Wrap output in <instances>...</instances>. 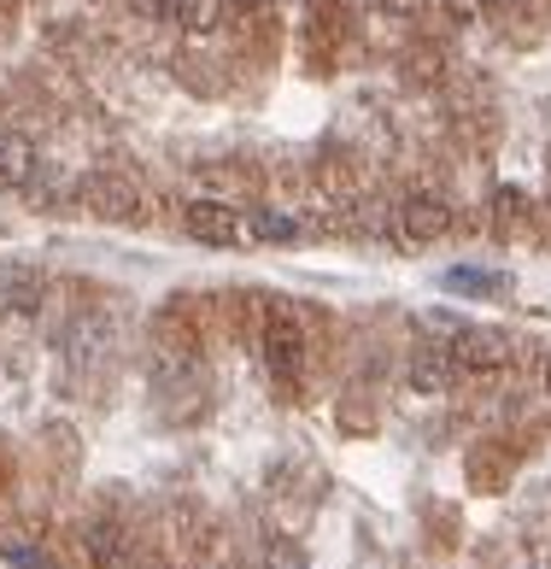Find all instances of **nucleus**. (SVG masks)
<instances>
[{
    "instance_id": "f257e3e1",
    "label": "nucleus",
    "mask_w": 551,
    "mask_h": 569,
    "mask_svg": "<svg viewBox=\"0 0 551 569\" xmlns=\"http://www.w3.org/2000/svg\"><path fill=\"white\" fill-rule=\"evenodd\" d=\"M259 347H264V370L276 388L300 393L305 376H311V329L293 306H264V329H259Z\"/></svg>"
},
{
    "instance_id": "f03ea898",
    "label": "nucleus",
    "mask_w": 551,
    "mask_h": 569,
    "mask_svg": "<svg viewBox=\"0 0 551 569\" xmlns=\"http://www.w3.org/2000/svg\"><path fill=\"white\" fill-rule=\"evenodd\" d=\"M447 358H452L458 376H499V370L517 358V341H511L504 329L470 323V329H458L452 341H447Z\"/></svg>"
},
{
    "instance_id": "7ed1b4c3",
    "label": "nucleus",
    "mask_w": 551,
    "mask_h": 569,
    "mask_svg": "<svg viewBox=\"0 0 551 569\" xmlns=\"http://www.w3.org/2000/svg\"><path fill=\"white\" fill-rule=\"evenodd\" d=\"M452 223H458V212L440 194H405L393 206V241L399 247H434V241H447L452 236Z\"/></svg>"
},
{
    "instance_id": "20e7f679",
    "label": "nucleus",
    "mask_w": 551,
    "mask_h": 569,
    "mask_svg": "<svg viewBox=\"0 0 551 569\" xmlns=\"http://www.w3.org/2000/svg\"><path fill=\"white\" fill-rule=\"evenodd\" d=\"M82 206H89L100 223H141L147 194H141V182L123 177V171H94L82 182Z\"/></svg>"
},
{
    "instance_id": "39448f33",
    "label": "nucleus",
    "mask_w": 551,
    "mask_h": 569,
    "mask_svg": "<svg viewBox=\"0 0 551 569\" xmlns=\"http://www.w3.org/2000/svg\"><path fill=\"white\" fill-rule=\"evenodd\" d=\"M182 229L200 247H241V241H252L247 236V218L229 200H188L182 206Z\"/></svg>"
},
{
    "instance_id": "423d86ee",
    "label": "nucleus",
    "mask_w": 551,
    "mask_h": 569,
    "mask_svg": "<svg viewBox=\"0 0 551 569\" xmlns=\"http://www.w3.org/2000/svg\"><path fill=\"white\" fill-rule=\"evenodd\" d=\"M41 293H48V277L36 264H18V259L0 264V318H30Z\"/></svg>"
},
{
    "instance_id": "0eeeda50",
    "label": "nucleus",
    "mask_w": 551,
    "mask_h": 569,
    "mask_svg": "<svg viewBox=\"0 0 551 569\" xmlns=\"http://www.w3.org/2000/svg\"><path fill=\"white\" fill-rule=\"evenodd\" d=\"M82 552H89L94 569H136V535H123L118 522H89L82 529Z\"/></svg>"
},
{
    "instance_id": "6e6552de",
    "label": "nucleus",
    "mask_w": 551,
    "mask_h": 569,
    "mask_svg": "<svg viewBox=\"0 0 551 569\" xmlns=\"http://www.w3.org/2000/svg\"><path fill=\"white\" fill-rule=\"evenodd\" d=\"M405 382H411L417 393H447V388L458 382V370H452L447 347H417V352H411V365H405Z\"/></svg>"
},
{
    "instance_id": "1a4fd4ad",
    "label": "nucleus",
    "mask_w": 551,
    "mask_h": 569,
    "mask_svg": "<svg viewBox=\"0 0 551 569\" xmlns=\"http://www.w3.org/2000/svg\"><path fill=\"white\" fill-rule=\"evenodd\" d=\"M440 288L458 293V300H499L504 277L499 270H481V264H452V270H440Z\"/></svg>"
},
{
    "instance_id": "9d476101",
    "label": "nucleus",
    "mask_w": 551,
    "mask_h": 569,
    "mask_svg": "<svg viewBox=\"0 0 551 569\" xmlns=\"http://www.w3.org/2000/svg\"><path fill=\"white\" fill-rule=\"evenodd\" d=\"M36 177V141L30 136H0V188H24Z\"/></svg>"
},
{
    "instance_id": "9b49d317",
    "label": "nucleus",
    "mask_w": 551,
    "mask_h": 569,
    "mask_svg": "<svg viewBox=\"0 0 551 569\" xmlns=\"http://www.w3.org/2000/svg\"><path fill=\"white\" fill-rule=\"evenodd\" d=\"M164 18H171V24H182L188 36H211L223 24V0H171V7H164Z\"/></svg>"
},
{
    "instance_id": "f8f14e48",
    "label": "nucleus",
    "mask_w": 551,
    "mask_h": 569,
    "mask_svg": "<svg viewBox=\"0 0 551 569\" xmlns=\"http://www.w3.org/2000/svg\"><path fill=\"white\" fill-rule=\"evenodd\" d=\"M493 236L499 241L528 236V194H522V188H499V200H493Z\"/></svg>"
},
{
    "instance_id": "ddd939ff",
    "label": "nucleus",
    "mask_w": 551,
    "mask_h": 569,
    "mask_svg": "<svg viewBox=\"0 0 551 569\" xmlns=\"http://www.w3.org/2000/svg\"><path fill=\"white\" fill-rule=\"evenodd\" d=\"M247 236L252 241H293V236H300V223H293L288 212H270V206H264V212L247 218Z\"/></svg>"
},
{
    "instance_id": "4468645a",
    "label": "nucleus",
    "mask_w": 551,
    "mask_h": 569,
    "mask_svg": "<svg viewBox=\"0 0 551 569\" xmlns=\"http://www.w3.org/2000/svg\"><path fill=\"white\" fill-rule=\"evenodd\" d=\"M0 558H7L12 569H59V558L36 540H0Z\"/></svg>"
},
{
    "instance_id": "2eb2a0df",
    "label": "nucleus",
    "mask_w": 551,
    "mask_h": 569,
    "mask_svg": "<svg viewBox=\"0 0 551 569\" xmlns=\"http://www.w3.org/2000/svg\"><path fill=\"white\" fill-rule=\"evenodd\" d=\"M229 18H247V24H259V18L270 12V0H223Z\"/></svg>"
},
{
    "instance_id": "dca6fc26",
    "label": "nucleus",
    "mask_w": 551,
    "mask_h": 569,
    "mask_svg": "<svg viewBox=\"0 0 551 569\" xmlns=\"http://www.w3.org/2000/svg\"><path fill=\"white\" fill-rule=\"evenodd\" d=\"M370 7H388V12H417V0H370Z\"/></svg>"
},
{
    "instance_id": "f3484780",
    "label": "nucleus",
    "mask_w": 551,
    "mask_h": 569,
    "mask_svg": "<svg viewBox=\"0 0 551 569\" xmlns=\"http://www.w3.org/2000/svg\"><path fill=\"white\" fill-rule=\"evenodd\" d=\"M7 481H12V458L0 452V493H7Z\"/></svg>"
},
{
    "instance_id": "a211bd4d",
    "label": "nucleus",
    "mask_w": 551,
    "mask_h": 569,
    "mask_svg": "<svg viewBox=\"0 0 551 569\" xmlns=\"http://www.w3.org/2000/svg\"><path fill=\"white\" fill-rule=\"evenodd\" d=\"M545 393H551V365H545Z\"/></svg>"
}]
</instances>
